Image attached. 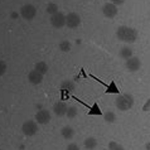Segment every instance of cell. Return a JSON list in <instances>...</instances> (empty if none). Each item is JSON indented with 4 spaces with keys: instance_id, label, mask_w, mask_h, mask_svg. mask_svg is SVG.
I'll list each match as a JSON object with an SVG mask.
<instances>
[{
    "instance_id": "1",
    "label": "cell",
    "mask_w": 150,
    "mask_h": 150,
    "mask_svg": "<svg viewBox=\"0 0 150 150\" xmlns=\"http://www.w3.org/2000/svg\"><path fill=\"white\" fill-rule=\"evenodd\" d=\"M116 37H117L119 40L125 42V43H134L137 38V32L134 28L121 25L116 30Z\"/></svg>"
},
{
    "instance_id": "2",
    "label": "cell",
    "mask_w": 150,
    "mask_h": 150,
    "mask_svg": "<svg viewBox=\"0 0 150 150\" xmlns=\"http://www.w3.org/2000/svg\"><path fill=\"white\" fill-rule=\"evenodd\" d=\"M115 105L120 111H127L132 109V106H134V97L129 93L119 95V97L115 101Z\"/></svg>"
},
{
    "instance_id": "3",
    "label": "cell",
    "mask_w": 150,
    "mask_h": 150,
    "mask_svg": "<svg viewBox=\"0 0 150 150\" xmlns=\"http://www.w3.org/2000/svg\"><path fill=\"white\" fill-rule=\"evenodd\" d=\"M38 130H39V124L37 121H32V120L25 121L23 124V126H22V131H23V134L25 136L35 135L37 132H38Z\"/></svg>"
},
{
    "instance_id": "4",
    "label": "cell",
    "mask_w": 150,
    "mask_h": 150,
    "mask_svg": "<svg viewBox=\"0 0 150 150\" xmlns=\"http://www.w3.org/2000/svg\"><path fill=\"white\" fill-rule=\"evenodd\" d=\"M35 14H37V9L32 4H25V5H23L20 8V16H22L23 19L28 20V22L34 19Z\"/></svg>"
},
{
    "instance_id": "5",
    "label": "cell",
    "mask_w": 150,
    "mask_h": 150,
    "mask_svg": "<svg viewBox=\"0 0 150 150\" xmlns=\"http://www.w3.org/2000/svg\"><path fill=\"white\" fill-rule=\"evenodd\" d=\"M66 25L71 29H74L81 25V16L77 13H69L66 15Z\"/></svg>"
},
{
    "instance_id": "6",
    "label": "cell",
    "mask_w": 150,
    "mask_h": 150,
    "mask_svg": "<svg viewBox=\"0 0 150 150\" xmlns=\"http://www.w3.org/2000/svg\"><path fill=\"white\" fill-rule=\"evenodd\" d=\"M51 24L57 29L63 28L66 25V15L63 13H61V11L51 15Z\"/></svg>"
},
{
    "instance_id": "7",
    "label": "cell",
    "mask_w": 150,
    "mask_h": 150,
    "mask_svg": "<svg viewBox=\"0 0 150 150\" xmlns=\"http://www.w3.org/2000/svg\"><path fill=\"white\" fill-rule=\"evenodd\" d=\"M102 14L109 19H112L117 15V5L112 4L111 1L110 3H106L105 5L102 6Z\"/></svg>"
},
{
    "instance_id": "8",
    "label": "cell",
    "mask_w": 150,
    "mask_h": 150,
    "mask_svg": "<svg viewBox=\"0 0 150 150\" xmlns=\"http://www.w3.org/2000/svg\"><path fill=\"white\" fill-rule=\"evenodd\" d=\"M125 67H126V69L129 72H136V71H139L141 67V61L137 57L132 56V57L129 58V59H126Z\"/></svg>"
},
{
    "instance_id": "9",
    "label": "cell",
    "mask_w": 150,
    "mask_h": 150,
    "mask_svg": "<svg viewBox=\"0 0 150 150\" xmlns=\"http://www.w3.org/2000/svg\"><path fill=\"white\" fill-rule=\"evenodd\" d=\"M35 121L39 125H45L51 121V114L48 110H39L35 114Z\"/></svg>"
},
{
    "instance_id": "10",
    "label": "cell",
    "mask_w": 150,
    "mask_h": 150,
    "mask_svg": "<svg viewBox=\"0 0 150 150\" xmlns=\"http://www.w3.org/2000/svg\"><path fill=\"white\" fill-rule=\"evenodd\" d=\"M43 76L44 74L39 73L37 69H33L28 74V81L30 82L32 85H39V83L43 82Z\"/></svg>"
},
{
    "instance_id": "11",
    "label": "cell",
    "mask_w": 150,
    "mask_h": 150,
    "mask_svg": "<svg viewBox=\"0 0 150 150\" xmlns=\"http://www.w3.org/2000/svg\"><path fill=\"white\" fill-rule=\"evenodd\" d=\"M67 110H68V105L63 101H58L53 106V111H54V114L57 116H64L67 114Z\"/></svg>"
},
{
    "instance_id": "12",
    "label": "cell",
    "mask_w": 150,
    "mask_h": 150,
    "mask_svg": "<svg viewBox=\"0 0 150 150\" xmlns=\"http://www.w3.org/2000/svg\"><path fill=\"white\" fill-rule=\"evenodd\" d=\"M61 135L64 137L66 140H72L74 136V130L71 126H63L61 130Z\"/></svg>"
},
{
    "instance_id": "13",
    "label": "cell",
    "mask_w": 150,
    "mask_h": 150,
    "mask_svg": "<svg viewBox=\"0 0 150 150\" xmlns=\"http://www.w3.org/2000/svg\"><path fill=\"white\" fill-rule=\"evenodd\" d=\"M83 145H85V148H86L87 150H93L96 146H97V140H96L95 137H92V136L86 137Z\"/></svg>"
},
{
    "instance_id": "14",
    "label": "cell",
    "mask_w": 150,
    "mask_h": 150,
    "mask_svg": "<svg viewBox=\"0 0 150 150\" xmlns=\"http://www.w3.org/2000/svg\"><path fill=\"white\" fill-rule=\"evenodd\" d=\"M76 88V86H74V83L69 80H66L61 83V90L62 91H67V92H72Z\"/></svg>"
},
{
    "instance_id": "15",
    "label": "cell",
    "mask_w": 150,
    "mask_h": 150,
    "mask_svg": "<svg viewBox=\"0 0 150 150\" xmlns=\"http://www.w3.org/2000/svg\"><path fill=\"white\" fill-rule=\"evenodd\" d=\"M119 56L122 58V59H129L130 57H132V49L130 47H122L119 52Z\"/></svg>"
},
{
    "instance_id": "16",
    "label": "cell",
    "mask_w": 150,
    "mask_h": 150,
    "mask_svg": "<svg viewBox=\"0 0 150 150\" xmlns=\"http://www.w3.org/2000/svg\"><path fill=\"white\" fill-rule=\"evenodd\" d=\"M87 115H88V116H100V115H102V111H101V109H100V106H98L97 102H95L93 105L90 107Z\"/></svg>"
},
{
    "instance_id": "17",
    "label": "cell",
    "mask_w": 150,
    "mask_h": 150,
    "mask_svg": "<svg viewBox=\"0 0 150 150\" xmlns=\"http://www.w3.org/2000/svg\"><path fill=\"white\" fill-rule=\"evenodd\" d=\"M105 92L106 93H116V95H120V90H119V87L116 86L115 81H111L110 85H107Z\"/></svg>"
},
{
    "instance_id": "18",
    "label": "cell",
    "mask_w": 150,
    "mask_h": 150,
    "mask_svg": "<svg viewBox=\"0 0 150 150\" xmlns=\"http://www.w3.org/2000/svg\"><path fill=\"white\" fill-rule=\"evenodd\" d=\"M34 69H37V71H38L39 73H42V74H45V73L48 72V64L45 63V62L40 61V62H38V63L35 64Z\"/></svg>"
},
{
    "instance_id": "19",
    "label": "cell",
    "mask_w": 150,
    "mask_h": 150,
    "mask_svg": "<svg viewBox=\"0 0 150 150\" xmlns=\"http://www.w3.org/2000/svg\"><path fill=\"white\" fill-rule=\"evenodd\" d=\"M103 119H105L106 122L114 124L116 121V115H115V112H112V111H107L106 114H103Z\"/></svg>"
},
{
    "instance_id": "20",
    "label": "cell",
    "mask_w": 150,
    "mask_h": 150,
    "mask_svg": "<svg viewBox=\"0 0 150 150\" xmlns=\"http://www.w3.org/2000/svg\"><path fill=\"white\" fill-rule=\"evenodd\" d=\"M71 47H72V45H71V43L68 40H62L61 43H59V45H58V48H59V51L61 52H69L71 51Z\"/></svg>"
},
{
    "instance_id": "21",
    "label": "cell",
    "mask_w": 150,
    "mask_h": 150,
    "mask_svg": "<svg viewBox=\"0 0 150 150\" xmlns=\"http://www.w3.org/2000/svg\"><path fill=\"white\" fill-rule=\"evenodd\" d=\"M45 10H47V13L48 14H51V15H53V14H56V13H58V5L56 3H49L48 5H47V8H45Z\"/></svg>"
},
{
    "instance_id": "22",
    "label": "cell",
    "mask_w": 150,
    "mask_h": 150,
    "mask_svg": "<svg viewBox=\"0 0 150 150\" xmlns=\"http://www.w3.org/2000/svg\"><path fill=\"white\" fill-rule=\"evenodd\" d=\"M77 107L76 106H68V110H67V114H66V116L69 119H73L77 116Z\"/></svg>"
},
{
    "instance_id": "23",
    "label": "cell",
    "mask_w": 150,
    "mask_h": 150,
    "mask_svg": "<svg viewBox=\"0 0 150 150\" xmlns=\"http://www.w3.org/2000/svg\"><path fill=\"white\" fill-rule=\"evenodd\" d=\"M109 150H125V149H124V146H121L120 144L116 143V141H110Z\"/></svg>"
},
{
    "instance_id": "24",
    "label": "cell",
    "mask_w": 150,
    "mask_h": 150,
    "mask_svg": "<svg viewBox=\"0 0 150 150\" xmlns=\"http://www.w3.org/2000/svg\"><path fill=\"white\" fill-rule=\"evenodd\" d=\"M6 69H8V67H6V63H5V62H4V61H0V76H3V74H5Z\"/></svg>"
},
{
    "instance_id": "25",
    "label": "cell",
    "mask_w": 150,
    "mask_h": 150,
    "mask_svg": "<svg viewBox=\"0 0 150 150\" xmlns=\"http://www.w3.org/2000/svg\"><path fill=\"white\" fill-rule=\"evenodd\" d=\"M66 150H80V146H78L77 144H74V143H71Z\"/></svg>"
},
{
    "instance_id": "26",
    "label": "cell",
    "mask_w": 150,
    "mask_h": 150,
    "mask_svg": "<svg viewBox=\"0 0 150 150\" xmlns=\"http://www.w3.org/2000/svg\"><path fill=\"white\" fill-rule=\"evenodd\" d=\"M112 4H115V5H121V4L125 3V0H110Z\"/></svg>"
},
{
    "instance_id": "27",
    "label": "cell",
    "mask_w": 150,
    "mask_h": 150,
    "mask_svg": "<svg viewBox=\"0 0 150 150\" xmlns=\"http://www.w3.org/2000/svg\"><path fill=\"white\" fill-rule=\"evenodd\" d=\"M18 16H19V14H18V13H11V18H13V19L18 18Z\"/></svg>"
},
{
    "instance_id": "28",
    "label": "cell",
    "mask_w": 150,
    "mask_h": 150,
    "mask_svg": "<svg viewBox=\"0 0 150 150\" xmlns=\"http://www.w3.org/2000/svg\"><path fill=\"white\" fill-rule=\"evenodd\" d=\"M145 148H146V150H150V144L148 143L146 145H145Z\"/></svg>"
},
{
    "instance_id": "29",
    "label": "cell",
    "mask_w": 150,
    "mask_h": 150,
    "mask_svg": "<svg viewBox=\"0 0 150 150\" xmlns=\"http://www.w3.org/2000/svg\"><path fill=\"white\" fill-rule=\"evenodd\" d=\"M0 150H1V149H0Z\"/></svg>"
},
{
    "instance_id": "30",
    "label": "cell",
    "mask_w": 150,
    "mask_h": 150,
    "mask_svg": "<svg viewBox=\"0 0 150 150\" xmlns=\"http://www.w3.org/2000/svg\"><path fill=\"white\" fill-rule=\"evenodd\" d=\"M85 1H86V0H85Z\"/></svg>"
}]
</instances>
